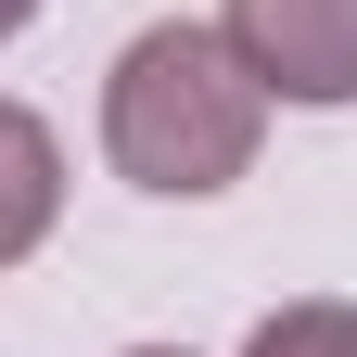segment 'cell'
<instances>
[{"instance_id": "1", "label": "cell", "mask_w": 357, "mask_h": 357, "mask_svg": "<svg viewBox=\"0 0 357 357\" xmlns=\"http://www.w3.org/2000/svg\"><path fill=\"white\" fill-rule=\"evenodd\" d=\"M268 141V89L243 77V52L217 26H141L102 77V153L115 178H141L166 204H204L230 192Z\"/></svg>"}, {"instance_id": "2", "label": "cell", "mask_w": 357, "mask_h": 357, "mask_svg": "<svg viewBox=\"0 0 357 357\" xmlns=\"http://www.w3.org/2000/svg\"><path fill=\"white\" fill-rule=\"evenodd\" d=\"M217 38L243 52L268 102H306V115L357 102V0H230Z\"/></svg>"}, {"instance_id": "3", "label": "cell", "mask_w": 357, "mask_h": 357, "mask_svg": "<svg viewBox=\"0 0 357 357\" xmlns=\"http://www.w3.org/2000/svg\"><path fill=\"white\" fill-rule=\"evenodd\" d=\"M64 217V141L38 128L26 102H0V268H26Z\"/></svg>"}, {"instance_id": "4", "label": "cell", "mask_w": 357, "mask_h": 357, "mask_svg": "<svg viewBox=\"0 0 357 357\" xmlns=\"http://www.w3.org/2000/svg\"><path fill=\"white\" fill-rule=\"evenodd\" d=\"M243 357H357V306L344 294H294L243 332Z\"/></svg>"}, {"instance_id": "5", "label": "cell", "mask_w": 357, "mask_h": 357, "mask_svg": "<svg viewBox=\"0 0 357 357\" xmlns=\"http://www.w3.org/2000/svg\"><path fill=\"white\" fill-rule=\"evenodd\" d=\"M26 13H38V0H0V38H13V26H26Z\"/></svg>"}, {"instance_id": "6", "label": "cell", "mask_w": 357, "mask_h": 357, "mask_svg": "<svg viewBox=\"0 0 357 357\" xmlns=\"http://www.w3.org/2000/svg\"><path fill=\"white\" fill-rule=\"evenodd\" d=\"M128 357H178V344H128Z\"/></svg>"}]
</instances>
